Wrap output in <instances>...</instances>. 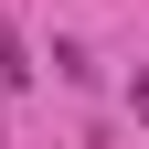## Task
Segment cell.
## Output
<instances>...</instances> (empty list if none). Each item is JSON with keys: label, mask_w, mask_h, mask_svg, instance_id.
I'll list each match as a JSON object with an SVG mask.
<instances>
[{"label": "cell", "mask_w": 149, "mask_h": 149, "mask_svg": "<svg viewBox=\"0 0 149 149\" xmlns=\"http://www.w3.org/2000/svg\"><path fill=\"white\" fill-rule=\"evenodd\" d=\"M0 85H32V53H22V32L0 22Z\"/></svg>", "instance_id": "1"}, {"label": "cell", "mask_w": 149, "mask_h": 149, "mask_svg": "<svg viewBox=\"0 0 149 149\" xmlns=\"http://www.w3.org/2000/svg\"><path fill=\"white\" fill-rule=\"evenodd\" d=\"M139 117H149V64H139Z\"/></svg>", "instance_id": "2"}]
</instances>
